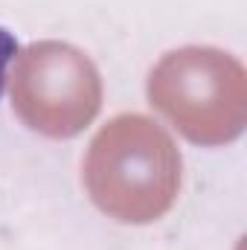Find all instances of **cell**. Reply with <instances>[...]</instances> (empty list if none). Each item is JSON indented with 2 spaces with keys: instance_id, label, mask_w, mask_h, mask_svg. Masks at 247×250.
<instances>
[{
  "instance_id": "obj_1",
  "label": "cell",
  "mask_w": 247,
  "mask_h": 250,
  "mask_svg": "<svg viewBox=\"0 0 247 250\" xmlns=\"http://www.w3.org/2000/svg\"><path fill=\"white\" fill-rule=\"evenodd\" d=\"M172 143L143 117H120L90 146L87 187L93 201L120 221L157 218L175 192Z\"/></svg>"
},
{
  "instance_id": "obj_2",
  "label": "cell",
  "mask_w": 247,
  "mask_h": 250,
  "mask_svg": "<svg viewBox=\"0 0 247 250\" xmlns=\"http://www.w3.org/2000/svg\"><path fill=\"white\" fill-rule=\"evenodd\" d=\"M96 70L67 44H35L26 50L12 82V105L29 128L70 137L82 131L99 108Z\"/></svg>"
},
{
  "instance_id": "obj_3",
  "label": "cell",
  "mask_w": 247,
  "mask_h": 250,
  "mask_svg": "<svg viewBox=\"0 0 247 250\" xmlns=\"http://www.w3.org/2000/svg\"><path fill=\"white\" fill-rule=\"evenodd\" d=\"M15 56H18V38L6 26H0V96H3V87H6V67Z\"/></svg>"
}]
</instances>
